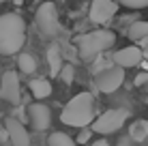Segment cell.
I'll list each match as a JSON object with an SVG mask.
<instances>
[{
    "mask_svg": "<svg viewBox=\"0 0 148 146\" xmlns=\"http://www.w3.org/2000/svg\"><path fill=\"white\" fill-rule=\"evenodd\" d=\"M60 80H62L64 84H73L75 80V67L73 64H62V69H60Z\"/></svg>",
    "mask_w": 148,
    "mask_h": 146,
    "instance_id": "obj_18",
    "label": "cell"
},
{
    "mask_svg": "<svg viewBox=\"0 0 148 146\" xmlns=\"http://www.w3.org/2000/svg\"><path fill=\"white\" fill-rule=\"evenodd\" d=\"M116 62V67H122V69H127V67H135V64H140L142 62V49L140 47H135V45H129V47H122L118 49V52L114 54V58H112Z\"/></svg>",
    "mask_w": 148,
    "mask_h": 146,
    "instance_id": "obj_10",
    "label": "cell"
},
{
    "mask_svg": "<svg viewBox=\"0 0 148 146\" xmlns=\"http://www.w3.org/2000/svg\"><path fill=\"white\" fill-rule=\"evenodd\" d=\"M47 62H49V71L54 75H60V69H62V56H60V47L56 43H52L47 47Z\"/></svg>",
    "mask_w": 148,
    "mask_h": 146,
    "instance_id": "obj_14",
    "label": "cell"
},
{
    "mask_svg": "<svg viewBox=\"0 0 148 146\" xmlns=\"http://www.w3.org/2000/svg\"><path fill=\"white\" fill-rule=\"evenodd\" d=\"M0 97L4 101L17 105L19 99H22V93H19V75L15 71H7L0 80Z\"/></svg>",
    "mask_w": 148,
    "mask_h": 146,
    "instance_id": "obj_7",
    "label": "cell"
},
{
    "mask_svg": "<svg viewBox=\"0 0 148 146\" xmlns=\"http://www.w3.org/2000/svg\"><path fill=\"white\" fill-rule=\"evenodd\" d=\"M60 120H62V125H69V127H75V129L77 127L84 129L88 125H92V120H95V97L90 93L75 95L64 105L62 114H60Z\"/></svg>",
    "mask_w": 148,
    "mask_h": 146,
    "instance_id": "obj_2",
    "label": "cell"
},
{
    "mask_svg": "<svg viewBox=\"0 0 148 146\" xmlns=\"http://www.w3.org/2000/svg\"><path fill=\"white\" fill-rule=\"evenodd\" d=\"M114 41H116V34L112 30H92V32L79 34L75 39V45H77V52H79L82 60L90 62V60L99 58V54L108 52L114 45Z\"/></svg>",
    "mask_w": 148,
    "mask_h": 146,
    "instance_id": "obj_3",
    "label": "cell"
},
{
    "mask_svg": "<svg viewBox=\"0 0 148 146\" xmlns=\"http://www.w3.org/2000/svg\"><path fill=\"white\" fill-rule=\"evenodd\" d=\"M30 90H32V97L37 101H43V99H47L52 95V84L47 80H32L30 82Z\"/></svg>",
    "mask_w": 148,
    "mask_h": 146,
    "instance_id": "obj_13",
    "label": "cell"
},
{
    "mask_svg": "<svg viewBox=\"0 0 148 146\" xmlns=\"http://www.w3.org/2000/svg\"><path fill=\"white\" fill-rule=\"evenodd\" d=\"M13 2H15V4H17V7H19V4H22V2H24V0H13Z\"/></svg>",
    "mask_w": 148,
    "mask_h": 146,
    "instance_id": "obj_25",
    "label": "cell"
},
{
    "mask_svg": "<svg viewBox=\"0 0 148 146\" xmlns=\"http://www.w3.org/2000/svg\"><path fill=\"white\" fill-rule=\"evenodd\" d=\"M127 37L135 43H148V22H133L127 30Z\"/></svg>",
    "mask_w": 148,
    "mask_h": 146,
    "instance_id": "obj_12",
    "label": "cell"
},
{
    "mask_svg": "<svg viewBox=\"0 0 148 146\" xmlns=\"http://www.w3.org/2000/svg\"><path fill=\"white\" fill-rule=\"evenodd\" d=\"M26 41V22L17 13L0 15V54L11 56L24 47Z\"/></svg>",
    "mask_w": 148,
    "mask_h": 146,
    "instance_id": "obj_1",
    "label": "cell"
},
{
    "mask_svg": "<svg viewBox=\"0 0 148 146\" xmlns=\"http://www.w3.org/2000/svg\"><path fill=\"white\" fill-rule=\"evenodd\" d=\"M17 67L22 73L26 75H32L34 71H37V60H34L32 54H22V56L17 58Z\"/></svg>",
    "mask_w": 148,
    "mask_h": 146,
    "instance_id": "obj_16",
    "label": "cell"
},
{
    "mask_svg": "<svg viewBox=\"0 0 148 146\" xmlns=\"http://www.w3.org/2000/svg\"><path fill=\"white\" fill-rule=\"evenodd\" d=\"M118 2L129 9H146L148 7V0H118Z\"/></svg>",
    "mask_w": 148,
    "mask_h": 146,
    "instance_id": "obj_19",
    "label": "cell"
},
{
    "mask_svg": "<svg viewBox=\"0 0 148 146\" xmlns=\"http://www.w3.org/2000/svg\"><path fill=\"white\" fill-rule=\"evenodd\" d=\"M92 146H110V142H108V140H95Z\"/></svg>",
    "mask_w": 148,
    "mask_h": 146,
    "instance_id": "obj_24",
    "label": "cell"
},
{
    "mask_svg": "<svg viewBox=\"0 0 148 146\" xmlns=\"http://www.w3.org/2000/svg\"><path fill=\"white\" fill-rule=\"evenodd\" d=\"M127 118H129V110H125V108L108 110L105 114H101V116L95 120L92 131L95 133H101V135L116 133V131H120V129H122V125L127 123Z\"/></svg>",
    "mask_w": 148,
    "mask_h": 146,
    "instance_id": "obj_5",
    "label": "cell"
},
{
    "mask_svg": "<svg viewBox=\"0 0 148 146\" xmlns=\"http://www.w3.org/2000/svg\"><path fill=\"white\" fill-rule=\"evenodd\" d=\"M47 142H49V146H77V144H75V140L71 138V135H67V133H60V131L52 133Z\"/></svg>",
    "mask_w": 148,
    "mask_h": 146,
    "instance_id": "obj_17",
    "label": "cell"
},
{
    "mask_svg": "<svg viewBox=\"0 0 148 146\" xmlns=\"http://www.w3.org/2000/svg\"><path fill=\"white\" fill-rule=\"evenodd\" d=\"M112 67V62H105V60H97V64L92 67V73H101V71H105V69H110Z\"/></svg>",
    "mask_w": 148,
    "mask_h": 146,
    "instance_id": "obj_20",
    "label": "cell"
},
{
    "mask_svg": "<svg viewBox=\"0 0 148 146\" xmlns=\"http://www.w3.org/2000/svg\"><path fill=\"white\" fill-rule=\"evenodd\" d=\"M0 142H2V144H9V142H11L9 131H7V125H0Z\"/></svg>",
    "mask_w": 148,
    "mask_h": 146,
    "instance_id": "obj_22",
    "label": "cell"
},
{
    "mask_svg": "<svg viewBox=\"0 0 148 146\" xmlns=\"http://www.w3.org/2000/svg\"><path fill=\"white\" fill-rule=\"evenodd\" d=\"M129 138L133 142H144L148 138V120H135L129 129Z\"/></svg>",
    "mask_w": 148,
    "mask_h": 146,
    "instance_id": "obj_15",
    "label": "cell"
},
{
    "mask_svg": "<svg viewBox=\"0 0 148 146\" xmlns=\"http://www.w3.org/2000/svg\"><path fill=\"white\" fill-rule=\"evenodd\" d=\"M34 22H37V28L43 37L54 39L60 34V22H58V11H56L54 2H43L37 9V15H34Z\"/></svg>",
    "mask_w": 148,
    "mask_h": 146,
    "instance_id": "obj_4",
    "label": "cell"
},
{
    "mask_svg": "<svg viewBox=\"0 0 148 146\" xmlns=\"http://www.w3.org/2000/svg\"><path fill=\"white\" fill-rule=\"evenodd\" d=\"M146 82H148V73H146V71L140 73V75L135 77V86H142V84H146Z\"/></svg>",
    "mask_w": 148,
    "mask_h": 146,
    "instance_id": "obj_23",
    "label": "cell"
},
{
    "mask_svg": "<svg viewBox=\"0 0 148 146\" xmlns=\"http://www.w3.org/2000/svg\"><path fill=\"white\" fill-rule=\"evenodd\" d=\"M122 82H125V71H122V67H110V69H105V71L95 75L97 90H101V93H105V95L118 90L122 86Z\"/></svg>",
    "mask_w": 148,
    "mask_h": 146,
    "instance_id": "obj_6",
    "label": "cell"
},
{
    "mask_svg": "<svg viewBox=\"0 0 148 146\" xmlns=\"http://www.w3.org/2000/svg\"><path fill=\"white\" fill-rule=\"evenodd\" d=\"M28 118H30V125H32L37 131H43V129H47L49 123H52V112H49V108L43 105V103H32V105H28Z\"/></svg>",
    "mask_w": 148,
    "mask_h": 146,
    "instance_id": "obj_9",
    "label": "cell"
},
{
    "mask_svg": "<svg viewBox=\"0 0 148 146\" xmlns=\"http://www.w3.org/2000/svg\"><path fill=\"white\" fill-rule=\"evenodd\" d=\"M116 11H118V4H116L114 0H92L88 17H90V22H95V24H108L116 15Z\"/></svg>",
    "mask_w": 148,
    "mask_h": 146,
    "instance_id": "obj_8",
    "label": "cell"
},
{
    "mask_svg": "<svg viewBox=\"0 0 148 146\" xmlns=\"http://www.w3.org/2000/svg\"><path fill=\"white\" fill-rule=\"evenodd\" d=\"M90 135H92V131H88V129H84V131H82L79 135H77V140H75V142L77 144H86L90 140Z\"/></svg>",
    "mask_w": 148,
    "mask_h": 146,
    "instance_id": "obj_21",
    "label": "cell"
},
{
    "mask_svg": "<svg viewBox=\"0 0 148 146\" xmlns=\"http://www.w3.org/2000/svg\"><path fill=\"white\" fill-rule=\"evenodd\" d=\"M7 131H9V138H11V144L13 146H30V135L26 131V127H24L19 120L15 118H7Z\"/></svg>",
    "mask_w": 148,
    "mask_h": 146,
    "instance_id": "obj_11",
    "label": "cell"
}]
</instances>
